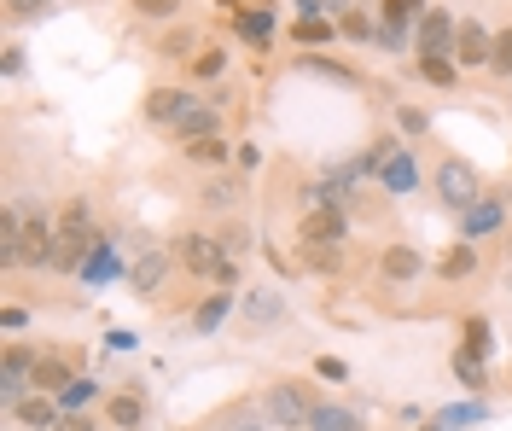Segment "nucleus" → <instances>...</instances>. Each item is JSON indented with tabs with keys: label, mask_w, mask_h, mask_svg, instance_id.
Listing matches in <instances>:
<instances>
[{
	"label": "nucleus",
	"mask_w": 512,
	"mask_h": 431,
	"mask_svg": "<svg viewBox=\"0 0 512 431\" xmlns=\"http://www.w3.org/2000/svg\"><path fill=\"white\" fill-rule=\"evenodd\" d=\"M315 408H320L315 391H309V385H297V379L262 391V414H268V426H280V431H309Z\"/></svg>",
	"instance_id": "f257e3e1"
},
{
	"label": "nucleus",
	"mask_w": 512,
	"mask_h": 431,
	"mask_svg": "<svg viewBox=\"0 0 512 431\" xmlns=\"http://www.w3.org/2000/svg\"><path fill=\"white\" fill-rule=\"evenodd\" d=\"M175 257H181V268H192L198 280H222V268H227V263H239V257H227L222 233H181Z\"/></svg>",
	"instance_id": "f03ea898"
},
{
	"label": "nucleus",
	"mask_w": 512,
	"mask_h": 431,
	"mask_svg": "<svg viewBox=\"0 0 512 431\" xmlns=\"http://www.w3.org/2000/svg\"><path fill=\"white\" fill-rule=\"evenodd\" d=\"M222 105H227V94H192V105L175 117V140H210V134H222Z\"/></svg>",
	"instance_id": "7ed1b4c3"
},
{
	"label": "nucleus",
	"mask_w": 512,
	"mask_h": 431,
	"mask_svg": "<svg viewBox=\"0 0 512 431\" xmlns=\"http://www.w3.org/2000/svg\"><path fill=\"white\" fill-rule=\"evenodd\" d=\"M437 193H443V204H454V210H472V204L483 199L478 169H472V164H460V158H448V164L437 169Z\"/></svg>",
	"instance_id": "20e7f679"
},
{
	"label": "nucleus",
	"mask_w": 512,
	"mask_h": 431,
	"mask_svg": "<svg viewBox=\"0 0 512 431\" xmlns=\"http://www.w3.org/2000/svg\"><path fill=\"white\" fill-rule=\"evenodd\" d=\"M454 35H460V18L443 12V6H431V12L419 18V30H414V47L419 53H443V59H454Z\"/></svg>",
	"instance_id": "39448f33"
},
{
	"label": "nucleus",
	"mask_w": 512,
	"mask_h": 431,
	"mask_svg": "<svg viewBox=\"0 0 512 431\" xmlns=\"http://www.w3.org/2000/svg\"><path fill=\"white\" fill-rule=\"evenodd\" d=\"M169 263H175V251H158V245H140V251H134V263H128V286L152 298V292H158L163 280H169Z\"/></svg>",
	"instance_id": "423d86ee"
},
{
	"label": "nucleus",
	"mask_w": 512,
	"mask_h": 431,
	"mask_svg": "<svg viewBox=\"0 0 512 431\" xmlns=\"http://www.w3.org/2000/svg\"><path fill=\"white\" fill-rule=\"evenodd\" d=\"M53 251H59V228H47V216H30L24 222V268H53Z\"/></svg>",
	"instance_id": "0eeeda50"
},
{
	"label": "nucleus",
	"mask_w": 512,
	"mask_h": 431,
	"mask_svg": "<svg viewBox=\"0 0 512 431\" xmlns=\"http://www.w3.org/2000/svg\"><path fill=\"white\" fill-rule=\"evenodd\" d=\"M303 245H344V210L338 204H315L303 216Z\"/></svg>",
	"instance_id": "6e6552de"
},
{
	"label": "nucleus",
	"mask_w": 512,
	"mask_h": 431,
	"mask_svg": "<svg viewBox=\"0 0 512 431\" xmlns=\"http://www.w3.org/2000/svg\"><path fill=\"white\" fill-rule=\"evenodd\" d=\"M454 59H460V65H489V59H495V35L483 30V24H472V18H460Z\"/></svg>",
	"instance_id": "1a4fd4ad"
},
{
	"label": "nucleus",
	"mask_w": 512,
	"mask_h": 431,
	"mask_svg": "<svg viewBox=\"0 0 512 431\" xmlns=\"http://www.w3.org/2000/svg\"><path fill=\"white\" fill-rule=\"evenodd\" d=\"M379 187H384V193H414V187H419L414 152H402V146H396V152H390V158L379 164Z\"/></svg>",
	"instance_id": "9d476101"
},
{
	"label": "nucleus",
	"mask_w": 512,
	"mask_h": 431,
	"mask_svg": "<svg viewBox=\"0 0 512 431\" xmlns=\"http://www.w3.org/2000/svg\"><path fill=\"white\" fill-rule=\"evenodd\" d=\"M419 268H425V257H419L414 245H390V251L379 257V274H384V280H396V286L419 280Z\"/></svg>",
	"instance_id": "9b49d317"
},
{
	"label": "nucleus",
	"mask_w": 512,
	"mask_h": 431,
	"mask_svg": "<svg viewBox=\"0 0 512 431\" xmlns=\"http://www.w3.org/2000/svg\"><path fill=\"white\" fill-rule=\"evenodd\" d=\"M12 420H18V426H30V431H53V426H59V402L47 397V391H41V397H24L18 408H12Z\"/></svg>",
	"instance_id": "f8f14e48"
},
{
	"label": "nucleus",
	"mask_w": 512,
	"mask_h": 431,
	"mask_svg": "<svg viewBox=\"0 0 512 431\" xmlns=\"http://www.w3.org/2000/svg\"><path fill=\"white\" fill-rule=\"evenodd\" d=\"M187 105H192V94H181V88H152V94H146V117L163 123V129H175V117H181Z\"/></svg>",
	"instance_id": "ddd939ff"
},
{
	"label": "nucleus",
	"mask_w": 512,
	"mask_h": 431,
	"mask_svg": "<svg viewBox=\"0 0 512 431\" xmlns=\"http://www.w3.org/2000/svg\"><path fill=\"white\" fill-rule=\"evenodd\" d=\"M280 315H286V298H280V292H268V286L245 298V321H251L256 332H268L274 321H280Z\"/></svg>",
	"instance_id": "4468645a"
},
{
	"label": "nucleus",
	"mask_w": 512,
	"mask_h": 431,
	"mask_svg": "<svg viewBox=\"0 0 512 431\" xmlns=\"http://www.w3.org/2000/svg\"><path fill=\"white\" fill-rule=\"evenodd\" d=\"M59 233L64 239H88L94 245V216H88V199H70L59 210Z\"/></svg>",
	"instance_id": "2eb2a0df"
},
{
	"label": "nucleus",
	"mask_w": 512,
	"mask_h": 431,
	"mask_svg": "<svg viewBox=\"0 0 512 431\" xmlns=\"http://www.w3.org/2000/svg\"><path fill=\"white\" fill-rule=\"evenodd\" d=\"M105 420H111V426H123V431H134L140 420H146V402L128 397V391H117V397L105 402Z\"/></svg>",
	"instance_id": "dca6fc26"
},
{
	"label": "nucleus",
	"mask_w": 512,
	"mask_h": 431,
	"mask_svg": "<svg viewBox=\"0 0 512 431\" xmlns=\"http://www.w3.org/2000/svg\"><path fill=\"white\" fill-rule=\"evenodd\" d=\"M227 315H233V298H227V292H216V298L198 303V315H192V332H222Z\"/></svg>",
	"instance_id": "f3484780"
},
{
	"label": "nucleus",
	"mask_w": 512,
	"mask_h": 431,
	"mask_svg": "<svg viewBox=\"0 0 512 431\" xmlns=\"http://www.w3.org/2000/svg\"><path fill=\"white\" fill-rule=\"evenodd\" d=\"M210 431H268V414H262V408H245V402H239V408L216 414V426H210Z\"/></svg>",
	"instance_id": "a211bd4d"
},
{
	"label": "nucleus",
	"mask_w": 512,
	"mask_h": 431,
	"mask_svg": "<svg viewBox=\"0 0 512 431\" xmlns=\"http://www.w3.org/2000/svg\"><path fill=\"white\" fill-rule=\"evenodd\" d=\"M35 391H64V385H70V379H76V373H70V367L59 362V356H41V362H35Z\"/></svg>",
	"instance_id": "6ab92c4d"
},
{
	"label": "nucleus",
	"mask_w": 512,
	"mask_h": 431,
	"mask_svg": "<svg viewBox=\"0 0 512 431\" xmlns=\"http://www.w3.org/2000/svg\"><path fill=\"white\" fill-rule=\"evenodd\" d=\"M309 431H367V426H361V414H355V408H315Z\"/></svg>",
	"instance_id": "aec40b11"
},
{
	"label": "nucleus",
	"mask_w": 512,
	"mask_h": 431,
	"mask_svg": "<svg viewBox=\"0 0 512 431\" xmlns=\"http://www.w3.org/2000/svg\"><path fill=\"white\" fill-rule=\"evenodd\" d=\"M437 274H443V280H466V274H478V251H472V245H454V251H443Z\"/></svg>",
	"instance_id": "412c9836"
},
{
	"label": "nucleus",
	"mask_w": 512,
	"mask_h": 431,
	"mask_svg": "<svg viewBox=\"0 0 512 431\" xmlns=\"http://www.w3.org/2000/svg\"><path fill=\"white\" fill-rule=\"evenodd\" d=\"M419 76H425V82H437V88H454V82H460L454 59H443V53H419Z\"/></svg>",
	"instance_id": "4be33fe9"
},
{
	"label": "nucleus",
	"mask_w": 512,
	"mask_h": 431,
	"mask_svg": "<svg viewBox=\"0 0 512 431\" xmlns=\"http://www.w3.org/2000/svg\"><path fill=\"white\" fill-rule=\"evenodd\" d=\"M507 216V204H489V199H478L472 210H466V239H478V233H489L495 222Z\"/></svg>",
	"instance_id": "5701e85b"
},
{
	"label": "nucleus",
	"mask_w": 512,
	"mask_h": 431,
	"mask_svg": "<svg viewBox=\"0 0 512 431\" xmlns=\"http://www.w3.org/2000/svg\"><path fill=\"white\" fill-rule=\"evenodd\" d=\"M239 35H245L251 47H268V41H274V12H239Z\"/></svg>",
	"instance_id": "b1692460"
},
{
	"label": "nucleus",
	"mask_w": 512,
	"mask_h": 431,
	"mask_svg": "<svg viewBox=\"0 0 512 431\" xmlns=\"http://www.w3.org/2000/svg\"><path fill=\"white\" fill-rule=\"evenodd\" d=\"M291 35H297V41H303V47H326V41H332V24H326V12H320V18H297V24H291Z\"/></svg>",
	"instance_id": "393cba45"
},
{
	"label": "nucleus",
	"mask_w": 512,
	"mask_h": 431,
	"mask_svg": "<svg viewBox=\"0 0 512 431\" xmlns=\"http://www.w3.org/2000/svg\"><path fill=\"white\" fill-rule=\"evenodd\" d=\"M187 158H198V164H227V140L222 134H210V140H187Z\"/></svg>",
	"instance_id": "a878e982"
},
{
	"label": "nucleus",
	"mask_w": 512,
	"mask_h": 431,
	"mask_svg": "<svg viewBox=\"0 0 512 431\" xmlns=\"http://www.w3.org/2000/svg\"><path fill=\"white\" fill-rule=\"evenodd\" d=\"M437 420H443L448 431H466V426H478V420H483V408H478V402H454V408H443Z\"/></svg>",
	"instance_id": "bb28decb"
},
{
	"label": "nucleus",
	"mask_w": 512,
	"mask_h": 431,
	"mask_svg": "<svg viewBox=\"0 0 512 431\" xmlns=\"http://www.w3.org/2000/svg\"><path fill=\"white\" fill-rule=\"evenodd\" d=\"M425 12H431L425 0H384V24H414Z\"/></svg>",
	"instance_id": "cd10ccee"
},
{
	"label": "nucleus",
	"mask_w": 512,
	"mask_h": 431,
	"mask_svg": "<svg viewBox=\"0 0 512 431\" xmlns=\"http://www.w3.org/2000/svg\"><path fill=\"white\" fill-rule=\"evenodd\" d=\"M222 70H227V53H222V47H210V53H198V59H192V76H198V82H216Z\"/></svg>",
	"instance_id": "c85d7f7f"
},
{
	"label": "nucleus",
	"mask_w": 512,
	"mask_h": 431,
	"mask_svg": "<svg viewBox=\"0 0 512 431\" xmlns=\"http://www.w3.org/2000/svg\"><path fill=\"white\" fill-rule=\"evenodd\" d=\"M192 47H198V35H192V30H169V35L158 41V53H163V59H187Z\"/></svg>",
	"instance_id": "c756f323"
},
{
	"label": "nucleus",
	"mask_w": 512,
	"mask_h": 431,
	"mask_svg": "<svg viewBox=\"0 0 512 431\" xmlns=\"http://www.w3.org/2000/svg\"><path fill=\"white\" fill-rule=\"evenodd\" d=\"M303 263L315 274H338V245H303Z\"/></svg>",
	"instance_id": "7c9ffc66"
},
{
	"label": "nucleus",
	"mask_w": 512,
	"mask_h": 431,
	"mask_svg": "<svg viewBox=\"0 0 512 431\" xmlns=\"http://www.w3.org/2000/svg\"><path fill=\"white\" fill-rule=\"evenodd\" d=\"M454 373H460L466 385H478V391H483V379H489V373H483V356H472V350H454Z\"/></svg>",
	"instance_id": "2f4dec72"
},
{
	"label": "nucleus",
	"mask_w": 512,
	"mask_h": 431,
	"mask_svg": "<svg viewBox=\"0 0 512 431\" xmlns=\"http://www.w3.org/2000/svg\"><path fill=\"white\" fill-rule=\"evenodd\" d=\"M460 350H472V356H489V321H483V315H472V321H466V344H460Z\"/></svg>",
	"instance_id": "473e14b6"
},
{
	"label": "nucleus",
	"mask_w": 512,
	"mask_h": 431,
	"mask_svg": "<svg viewBox=\"0 0 512 431\" xmlns=\"http://www.w3.org/2000/svg\"><path fill=\"white\" fill-rule=\"evenodd\" d=\"M222 245H227V257H245V251H251V228H245V222H227Z\"/></svg>",
	"instance_id": "72a5a7b5"
},
{
	"label": "nucleus",
	"mask_w": 512,
	"mask_h": 431,
	"mask_svg": "<svg viewBox=\"0 0 512 431\" xmlns=\"http://www.w3.org/2000/svg\"><path fill=\"white\" fill-rule=\"evenodd\" d=\"M88 397H94V385H88V379H70L59 391V408H88Z\"/></svg>",
	"instance_id": "f704fd0d"
},
{
	"label": "nucleus",
	"mask_w": 512,
	"mask_h": 431,
	"mask_svg": "<svg viewBox=\"0 0 512 431\" xmlns=\"http://www.w3.org/2000/svg\"><path fill=\"white\" fill-rule=\"evenodd\" d=\"M35 362H41V356H30V350H24V344H6V373H35Z\"/></svg>",
	"instance_id": "c9c22d12"
},
{
	"label": "nucleus",
	"mask_w": 512,
	"mask_h": 431,
	"mask_svg": "<svg viewBox=\"0 0 512 431\" xmlns=\"http://www.w3.org/2000/svg\"><path fill=\"white\" fill-rule=\"evenodd\" d=\"M303 70H309V76H326V82H355L350 70L332 65V59H303Z\"/></svg>",
	"instance_id": "e433bc0d"
},
{
	"label": "nucleus",
	"mask_w": 512,
	"mask_h": 431,
	"mask_svg": "<svg viewBox=\"0 0 512 431\" xmlns=\"http://www.w3.org/2000/svg\"><path fill=\"white\" fill-rule=\"evenodd\" d=\"M396 123H402V134H414V140L431 129V117H425V111H414V105H402V111H396Z\"/></svg>",
	"instance_id": "4c0bfd02"
},
{
	"label": "nucleus",
	"mask_w": 512,
	"mask_h": 431,
	"mask_svg": "<svg viewBox=\"0 0 512 431\" xmlns=\"http://www.w3.org/2000/svg\"><path fill=\"white\" fill-rule=\"evenodd\" d=\"M134 12H140V18H175L181 0H134Z\"/></svg>",
	"instance_id": "58836bf2"
},
{
	"label": "nucleus",
	"mask_w": 512,
	"mask_h": 431,
	"mask_svg": "<svg viewBox=\"0 0 512 431\" xmlns=\"http://www.w3.org/2000/svg\"><path fill=\"white\" fill-rule=\"evenodd\" d=\"M315 373L326 379V385H344V379H350V367L338 362V356H320V362H315Z\"/></svg>",
	"instance_id": "ea45409f"
},
{
	"label": "nucleus",
	"mask_w": 512,
	"mask_h": 431,
	"mask_svg": "<svg viewBox=\"0 0 512 431\" xmlns=\"http://www.w3.org/2000/svg\"><path fill=\"white\" fill-rule=\"evenodd\" d=\"M338 30L350 35V41H367V35H373V24H367V12H344V24H338Z\"/></svg>",
	"instance_id": "a19ab883"
},
{
	"label": "nucleus",
	"mask_w": 512,
	"mask_h": 431,
	"mask_svg": "<svg viewBox=\"0 0 512 431\" xmlns=\"http://www.w3.org/2000/svg\"><path fill=\"white\" fill-rule=\"evenodd\" d=\"M489 65L501 70V76H512V30H507V35H495V59H489Z\"/></svg>",
	"instance_id": "79ce46f5"
},
{
	"label": "nucleus",
	"mask_w": 512,
	"mask_h": 431,
	"mask_svg": "<svg viewBox=\"0 0 512 431\" xmlns=\"http://www.w3.org/2000/svg\"><path fill=\"white\" fill-rule=\"evenodd\" d=\"M379 41H384V53H402V47H408V24H384Z\"/></svg>",
	"instance_id": "37998d69"
},
{
	"label": "nucleus",
	"mask_w": 512,
	"mask_h": 431,
	"mask_svg": "<svg viewBox=\"0 0 512 431\" xmlns=\"http://www.w3.org/2000/svg\"><path fill=\"white\" fill-rule=\"evenodd\" d=\"M53 0H6V18H35V12H47Z\"/></svg>",
	"instance_id": "c03bdc74"
},
{
	"label": "nucleus",
	"mask_w": 512,
	"mask_h": 431,
	"mask_svg": "<svg viewBox=\"0 0 512 431\" xmlns=\"http://www.w3.org/2000/svg\"><path fill=\"white\" fill-rule=\"evenodd\" d=\"M233 193H239V187H233V181H216V187H210V193H204V204H210V210H227V204H233Z\"/></svg>",
	"instance_id": "a18cd8bd"
},
{
	"label": "nucleus",
	"mask_w": 512,
	"mask_h": 431,
	"mask_svg": "<svg viewBox=\"0 0 512 431\" xmlns=\"http://www.w3.org/2000/svg\"><path fill=\"white\" fill-rule=\"evenodd\" d=\"M53 431H94V420H88L82 408H64V414H59V426H53Z\"/></svg>",
	"instance_id": "49530a36"
},
{
	"label": "nucleus",
	"mask_w": 512,
	"mask_h": 431,
	"mask_svg": "<svg viewBox=\"0 0 512 431\" xmlns=\"http://www.w3.org/2000/svg\"><path fill=\"white\" fill-rule=\"evenodd\" d=\"M0 327H6V332H24V327H30V309H18V303H12V309L0 315Z\"/></svg>",
	"instance_id": "de8ad7c7"
},
{
	"label": "nucleus",
	"mask_w": 512,
	"mask_h": 431,
	"mask_svg": "<svg viewBox=\"0 0 512 431\" xmlns=\"http://www.w3.org/2000/svg\"><path fill=\"white\" fill-rule=\"evenodd\" d=\"M0 70H6V76H24V53H18V47H6V59H0Z\"/></svg>",
	"instance_id": "09e8293b"
},
{
	"label": "nucleus",
	"mask_w": 512,
	"mask_h": 431,
	"mask_svg": "<svg viewBox=\"0 0 512 431\" xmlns=\"http://www.w3.org/2000/svg\"><path fill=\"white\" fill-rule=\"evenodd\" d=\"M320 12H350V0H320Z\"/></svg>",
	"instance_id": "8fccbe9b"
},
{
	"label": "nucleus",
	"mask_w": 512,
	"mask_h": 431,
	"mask_svg": "<svg viewBox=\"0 0 512 431\" xmlns=\"http://www.w3.org/2000/svg\"><path fill=\"white\" fill-rule=\"evenodd\" d=\"M419 431H448V426H443V420H437V426H419Z\"/></svg>",
	"instance_id": "3c124183"
},
{
	"label": "nucleus",
	"mask_w": 512,
	"mask_h": 431,
	"mask_svg": "<svg viewBox=\"0 0 512 431\" xmlns=\"http://www.w3.org/2000/svg\"><path fill=\"white\" fill-rule=\"evenodd\" d=\"M507 204H512V193H507Z\"/></svg>",
	"instance_id": "603ef678"
},
{
	"label": "nucleus",
	"mask_w": 512,
	"mask_h": 431,
	"mask_svg": "<svg viewBox=\"0 0 512 431\" xmlns=\"http://www.w3.org/2000/svg\"><path fill=\"white\" fill-rule=\"evenodd\" d=\"M507 286H512V280H507Z\"/></svg>",
	"instance_id": "864d4df0"
}]
</instances>
